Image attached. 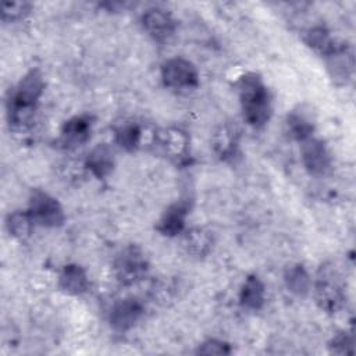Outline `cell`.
Listing matches in <instances>:
<instances>
[{
  "instance_id": "18",
  "label": "cell",
  "mask_w": 356,
  "mask_h": 356,
  "mask_svg": "<svg viewBox=\"0 0 356 356\" xmlns=\"http://www.w3.org/2000/svg\"><path fill=\"white\" fill-rule=\"evenodd\" d=\"M286 129L288 134L296 140H305L312 136L314 129V122L312 115L303 108L292 110L286 117Z\"/></svg>"
},
{
  "instance_id": "3",
  "label": "cell",
  "mask_w": 356,
  "mask_h": 356,
  "mask_svg": "<svg viewBox=\"0 0 356 356\" xmlns=\"http://www.w3.org/2000/svg\"><path fill=\"white\" fill-rule=\"evenodd\" d=\"M314 299L320 309L335 313L345 303V291L331 267H321L314 284Z\"/></svg>"
},
{
  "instance_id": "14",
  "label": "cell",
  "mask_w": 356,
  "mask_h": 356,
  "mask_svg": "<svg viewBox=\"0 0 356 356\" xmlns=\"http://www.w3.org/2000/svg\"><path fill=\"white\" fill-rule=\"evenodd\" d=\"M89 281L85 270L78 264H67L58 275V286L68 295H81L88 289Z\"/></svg>"
},
{
  "instance_id": "9",
  "label": "cell",
  "mask_w": 356,
  "mask_h": 356,
  "mask_svg": "<svg viewBox=\"0 0 356 356\" xmlns=\"http://www.w3.org/2000/svg\"><path fill=\"white\" fill-rule=\"evenodd\" d=\"M145 31L157 42L170 39L175 31V21L170 13L161 8H150L142 15Z\"/></svg>"
},
{
  "instance_id": "6",
  "label": "cell",
  "mask_w": 356,
  "mask_h": 356,
  "mask_svg": "<svg viewBox=\"0 0 356 356\" xmlns=\"http://www.w3.org/2000/svg\"><path fill=\"white\" fill-rule=\"evenodd\" d=\"M36 224L58 227L64 222V210L57 199L42 191H33L29 199V210Z\"/></svg>"
},
{
  "instance_id": "26",
  "label": "cell",
  "mask_w": 356,
  "mask_h": 356,
  "mask_svg": "<svg viewBox=\"0 0 356 356\" xmlns=\"http://www.w3.org/2000/svg\"><path fill=\"white\" fill-rule=\"evenodd\" d=\"M330 348H331V352L338 353V355L352 353L353 352V339L349 334L339 332L332 338Z\"/></svg>"
},
{
  "instance_id": "15",
  "label": "cell",
  "mask_w": 356,
  "mask_h": 356,
  "mask_svg": "<svg viewBox=\"0 0 356 356\" xmlns=\"http://www.w3.org/2000/svg\"><path fill=\"white\" fill-rule=\"evenodd\" d=\"M86 168L97 178H106L111 174L114 167V156L113 150L102 143L97 145L90 150V153L86 157Z\"/></svg>"
},
{
  "instance_id": "23",
  "label": "cell",
  "mask_w": 356,
  "mask_h": 356,
  "mask_svg": "<svg viewBox=\"0 0 356 356\" xmlns=\"http://www.w3.org/2000/svg\"><path fill=\"white\" fill-rule=\"evenodd\" d=\"M115 142L127 152H134L140 145L142 131L135 122H122L115 128Z\"/></svg>"
},
{
  "instance_id": "7",
  "label": "cell",
  "mask_w": 356,
  "mask_h": 356,
  "mask_svg": "<svg viewBox=\"0 0 356 356\" xmlns=\"http://www.w3.org/2000/svg\"><path fill=\"white\" fill-rule=\"evenodd\" d=\"M145 313L143 305L134 298L118 300L110 310V325L120 332H125L135 327Z\"/></svg>"
},
{
  "instance_id": "11",
  "label": "cell",
  "mask_w": 356,
  "mask_h": 356,
  "mask_svg": "<svg viewBox=\"0 0 356 356\" xmlns=\"http://www.w3.org/2000/svg\"><path fill=\"white\" fill-rule=\"evenodd\" d=\"M92 131V120L88 115H76L64 122L61 128V142L65 147L83 145Z\"/></svg>"
},
{
  "instance_id": "20",
  "label": "cell",
  "mask_w": 356,
  "mask_h": 356,
  "mask_svg": "<svg viewBox=\"0 0 356 356\" xmlns=\"http://www.w3.org/2000/svg\"><path fill=\"white\" fill-rule=\"evenodd\" d=\"M284 281L289 292L296 296H306L312 288V280L309 273L302 264H293L286 268Z\"/></svg>"
},
{
  "instance_id": "4",
  "label": "cell",
  "mask_w": 356,
  "mask_h": 356,
  "mask_svg": "<svg viewBox=\"0 0 356 356\" xmlns=\"http://www.w3.org/2000/svg\"><path fill=\"white\" fill-rule=\"evenodd\" d=\"M147 271V260L143 252L135 246L129 245L124 248L114 260V273L120 282L129 285L135 284L145 277Z\"/></svg>"
},
{
  "instance_id": "19",
  "label": "cell",
  "mask_w": 356,
  "mask_h": 356,
  "mask_svg": "<svg viewBox=\"0 0 356 356\" xmlns=\"http://www.w3.org/2000/svg\"><path fill=\"white\" fill-rule=\"evenodd\" d=\"M182 243L188 253L197 257H203L211 250L213 235L210 231L204 228H192L185 234Z\"/></svg>"
},
{
  "instance_id": "16",
  "label": "cell",
  "mask_w": 356,
  "mask_h": 356,
  "mask_svg": "<svg viewBox=\"0 0 356 356\" xmlns=\"http://www.w3.org/2000/svg\"><path fill=\"white\" fill-rule=\"evenodd\" d=\"M238 139H239V131L232 124H224L220 127V129L216 132L213 139V146L217 154L222 159H232L238 149Z\"/></svg>"
},
{
  "instance_id": "5",
  "label": "cell",
  "mask_w": 356,
  "mask_h": 356,
  "mask_svg": "<svg viewBox=\"0 0 356 356\" xmlns=\"http://www.w3.org/2000/svg\"><path fill=\"white\" fill-rule=\"evenodd\" d=\"M161 78L165 86L177 90L195 89L199 85L196 67L182 57L167 60L161 67Z\"/></svg>"
},
{
  "instance_id": "21",
  "label": "cell",
  "mask_w": 356,
  "mask_h": 356,
  "mask_svg": "<svg viewBox=\"0 0 356 356\" xmlns=\"http://www.w3.org/2000/svg\"><path fill=\"white\" fill-rule=\"evenodd\" d=\"M35 224L36 222L32 218L31 213L29 211H21V210L10 213L7 220H6V225H7L8 232L19 241H25L31 236Z\"/></svg>"
},
{
  "instance_id": "17",
  "label": "cell",
  "mask_w": 356,
  "mask_h": 356,
  "mask_svg": "<svg viewBox=\"0 0 356 356\" xmlns=\"http://www.w3.org/2000/svg\"><path fill=\"white\" fill-rule=\"evenodd\" d=\"M241 305L250 310H259L266 300L264 284L256 275H249L242 285L239 293Z\"/></svg>"
},
{
  "instance_id": "22",
  "label": "cell",
  "mask_w": 356,
  "mask_h": 356,
  "mask_svg": "<svg viewBox=\"0 0 356 356\" xmlns=\"http://www.w3.org/2000/svg\"><path fill=\"white\" fill-rule=\"evenodd\" d=\"M305 42L307 46H310L313 50L328 56L331 54L338 44L332 39L331 33L324 26H313L305 33Z\"/></svg>"
},
{
  "instance_id": "1",
  "label": "cell",
  "mask_w": 356,
  "mask_h": 356,
  "mask_svg": "<svg viewBox=\"0 0 356 356\" xmlns=\"http://www.w3.org/2000/svg\"><path fill=\"white\" fill-rule=\"evenodd\" d=\"M43 89L44 81L39 70H31L21 78L7 100V115L11 127L24 128L28 125Z\"/></svg>"
},
{
  "instance_id": "25",
  "label": "cell",
  "mask_w": 356,
  "mask_h": 356,
  "mask_svg": "<svg viewBox=\"0 0 356 356\" xmlns=\"http://www.w3.org/2000/svg\"><path fill=\"white\" fill-rule=\"evenodd\" d=\"M197 353H200V355H229L231 348L224 341L207 339L202 345H199Z\"/></svg>"
},
{
  "instance_id": "12",
  "label": "cell",
  "mask_w": 356,
  "mask_h": 356,
  "mask_svg": "<svg viewBox=\"0 0 356 356\" xmlns=\"http://www.w3.org/2000/svg\"><path fill=\"white\" fill-rule=\"evenodd\" d=\"M327 57V68L331 78L338 83H346L353 74V56L345 46H338Z\"/></svg>"
},
{
  "instance_id": "13",
  "label": "cell",
  "mask_w": 356,
  "mask_h": 356,
  "mask_svg": "<svg viewBox=\"0 0 356 356\" xmlns=\"http://www.w3.org/2000/svg\"><path fill=\"white\" fill-rule=\"evenodd\" d=\"M188 209L189 207L186 202H178L175 204H171L160 217L156 229L165 236L178 235L185 227Z\"/></svg>"
},
{
  "instance_id": "8",
  "label": "cell",
  "mask_w": 356,
  "mask_h": 356,
  "mask_svg": "<svg viewBox=\"0 0 356 356\" xmlns=\"http://www.w3.org/2000/svg\"><path fill=\"white\" fill-rule=\"evenodd\" d=\"M300 154L305 168L313 175H321L330 168L331 157L325 145L320 139L310 136L302 140Z\"/></svg>"
},
{
  "instance_id": "2",
  "label": "cell",
  "mask_w": 356,
  "mask_h": 356,
  "mask_svg": "<svg viewBox=\"0 0 356 356\" xmlns=\"http://www.w3.org/2000/svg\"><path fill=\"white\" fill-rule=\"evenodd\" d=\"M238 92L243 118L254 128L263 127L271 115V100L261 78L254 72L245 74L238 81Z\"/></svg>"
},
{
  "instance_id": "24",
  "label": "cell",
  "mask_w": 356,
  "mask_h": 356,
  "mask_svg": "<svg viewBox=\"0 0 356 356\" xmlns=\"http://www.w3.org/2000/svg\"><path fill=\"white\" fill-rule=\"evenodd\" d=\"M31 11L28 1H4L1 6L3 21H18Z\"/></svg>"
},
{
  "instance_id": "10",
  "label": "cell",
  "mask_w": 356,
  "mask_h": 356,
  "mask_svg": "<svg viewBox=\"0 0 356 356\" xmlns=\"http://www.w3.org/2000/svg\"><path fill=\"white\" fill-rule=\"evenodd\" d=\"M156 142L168 157L184 160L189 152V138L179 128H164L156 134Z\"/></svg>"
}]
</instances>
